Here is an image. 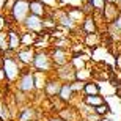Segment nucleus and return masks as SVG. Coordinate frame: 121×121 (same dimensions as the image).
<instances>
[{
  "instance_id": "aec40b11",
  "label": "nucleus",
  "mask_w": 121,
  "mask_h": 121,
  "mask_svg": "<svg viewBox=\"0 0 121 121\" xmlns=\"http://www.w3.org/2000/svg\"><path fill=\"white\" fill-rule=\"evenodd\" d=\"M61 117L66 121H76V110L74 108H66L61 112Z\"/></svg>"
},
{
  "instance_id": "f3484780",
  "label": "nucleus",
  "mask_w": 121,
  "mask_h": 121,
  "mask_svg": "<svg viewBox=\"0 0 121 121\" xmlns=\"http://www.w3.org/2000/svg\"><path fill=\"white\" fill-rule=\"evenodd\" d=\"M58 21H60L61 25H65V27H68V28H74V25H76V21H74L68 13L66 14L61 13V14H60V17H58Z\"/></svg>"
},
{
  "instance_id": "a878e982",
  "label": "nucleus",
  "mask_w": 121,
  "mask_h": 121,
  "mask_svg": "<svg viewBox=\"0 0 121 121\" xmlns=\"http://www.w3.org/2000/svg\"><path fill=\"white\" fill-rule=\"evenodd\" d=\"M117 69H118V71H121V52L117 55Z\"/></svg>"
},
{
  "instance_id": "20e7f679",
  "label": "nucleus",
  "mask_w": 121,
  "mask_h": 121,
  "mask_svg": "<svg viewBox=\"0 0 121 121\" xmlns=\"http://www.w3.org/2000/svg\"><path fill=\"white\" fill-rule=\"evenodd\" d=\"M50 60L49 55L44 54V52H41V54L35 55V60H33V65H35L39 71H49L50 69Z\"/></svg>"
},
{
  "instance_id": "412c9836",
  "label": "nucleus",
  "mask_w": 121,
  "mask_h": 121,
  "mask_svg": "<svg viewBox=\"0 0 121 121\" xmlns=\"http://www.w3.org/2000/svg\"><path fill=\"white\" fill-rule=\"evenodd\" d=\"M19 43H21L19 36L16 35L14 31H9V49H16L19 46Z\"/></svg>"
},
{
  "instance_id": "6e6552de",
  "label": "nucleus",
  "mask_w": 121,
  "mask_h": 121,
  "mask_svg": "<svg viewBox=\"0 0 121 121\" xmlns=\"http://www.w3.org/2000/svg\"><path fill=\"white\" fill-rule=\"evenodd\" d=\"M82 28L85 31V35L86 33H96V31H98V25H96V21H94L93 16H86V17L83 19Z\"/></svg>"
},
{
  "instance_id": "f257e3e1",
  "label": "nucleus",
  "mask_w": 121,
  "mask_h": 121,
  "mask_svg": "<svg viewBox=\"0 0 121 121\" xmlns=\"http://www.w3.org/2000/svg\"><path fill=\"white\" fill-rule=\"evenodd\" d=\"M28 11H30V3L27 0H16L13 5V17L17 21V22H22L25 21L28 16Z\"/></svg>"
},
{
  "instance_id": "393cba45",
  "label": "nucleus",
  "mask_w": 121,
  "mask_h": 121,
  "mask_svg": "<svg viewBox=\"0 0 121 121\" xmlns=\"http://www.w3.org/2000/svg\"><path fill=\"white\" fill-rule=\"evenodd\" d=\"M112 24H113V25H115V27H117V28H118V30H120V31H121V14H120V16H118V17H117V19H115V21H113V22H112Z\"/></svg>"
},
{
  "instance_id": "bb28decb",
  "label": "nucleus",
  "mask_w": 121,
  "mask_h": 121,
  "mask_svg": "<svg viewBox=\"0 0 121 121\" xmlns=\"http://www.w3.org/2000/svg\"><path fill=\"white\" fill-rule=\"evenodd\" d=\"M24 41H25V43H30V44H31V43H33V41H35V39H33V36L27 35V36H25V38H24Z\"/></svg>"
},
{
  "instance_id": "cd10ccee",
  "label": "nucleus",
  "mask_w": 121,
  "mask_h": 121,
  "mask_svg": "<svg viewBox=\"0 0 121 121\" xmlns=\"http://www.w3.org/2000/svg\"><path fill=\"white\" fill-rule=\"evenodd\" d=\"M3 27H5V17H2V16H0V31L3 30Z\"/></svg>"
},
{
  "instance_id": "2eb2a0df",
  "label": "nucleus",
  "mask_w": 121,
  "mask_h": 121,
  "mask_svg": "<svg viewBox=\"0 0 121 121\" xmlns=\"http://www.w3.org/2000/svg\"><path fill=\"white\" fill-rule=\"evenodd\" d=\"M85 43H86V46H90V47H96V46H99V43H101V36L98 35V31H96V33H86Z\"/></svg>"
},
{
  "instance_id": "a211bd4d",
  "label": "nucleus",
  "mask_w": 121,
  "mask_h": 121,
  "mask_svg": "<svg viewBox=\"0 0 121 121\" xmlns=\"http://www.w3.org/2000/svg\"><path fill=\"white\" fill-rule=\"evenodd\" d=\"M19 58L22 60L24 63H33V60H35V55H33V50H22V52H19Z\"/></svg>"
},
{
  "instance_id": "9b49d317",
  "label": "nucleus",
  "mask_w": 121,
  "mask_h": 121,
  "mask_svg": "<svg viewBox=\"0 0 121 121\" xmlns=\"http://www.w3.org/2000/svg\"><path fill=\"white\" fill-rule=\"evenodd\" d=\"M83 93L86 96H91V94H99L101 93V85L96 83V82H85V88H83Z\"/></svg>"
},
{
  "instance_id": "f8f14e48",
  "label": "nucleus",
  "mask_w": 121,
  "mask_h": 121,
  "mask_svg": "<svg viewBox=\"0 0 121 121\" xmlns=\"http://www.w3.org/2000/svg\"><path fill=\"white\" fill-rule=\"evenodd\" d=\"M30 13L36 14V16H44V13H46L44 3H41L39 0H33V2H30Z\"/></svg>"
},
{
  "instance_id": "7ed1b4c3",
  "label": "nucleus",
  "mask_w": 121,
  "mask_h": 121,
  "mask_svg": "<svg viewBox=\"0 0 121 121\" xmlns=\"http://www.w3.org/2000/svg\"><path fill=\"white\" fill-rule=\"evenodd\" d=\"M58 76L61 77L63 80H66V83H68V82L77 79V69L74 68V65L68 63V65H63L61 66V69L58 71Z\"/></svg>"
},
{
  "instance_id": "5701e85b",
  "label": "nucleus",
  "mask_w": 121,
  "mask_h": 121,
  "mask_svg": "<svg viewBox=\"0 0 121 121\" xmlns=\"http://www.w3.org/2000/svg\"><path fill=\"white\" fill-rule=\"evenodd\" d=\"M31 118H33V112L28 108V110H25V112H24L22 117H21V121H30Z\"/></svg>"
},
{
  "instance_id": "0eeeda50",
  "label": "nucleus",
  "mask_w": 121,
  "mask_h": 121,
  "mask_svg": "<svg viewBox=\"0 0 121 121\" xmlns=\"http://www.w3.org/2000/svg\"><path fill=\"white\" fill-rule=\"evenodd\" d=\"M3 66H5V76L8 77L9 80L16 79V76L19 74V68H17V65H16V61L6 58L3 61Z\"/></svg>"
},
{
  "instance_id": "4468645a",
  "label": "nucleus",
  "mask_w": 121,
  "mask_h": 121,
  "mask_svg": "<svg viewBox=\"0 0 121 121\" xmlns=\"http://www.w3.org/2000/svg\"><path fill=\"white\" fill-rule=\"evenodd\" d=\"M61 86L60 85V82H47V85H46V91L49 96H55V94H60V90H61Z\"/></svg>"
},
{
  "instance_id": "f03ea898",
  "label": "nucleus",
  "mask_w": 121,
  "mask_h": 121,
  "mask_svg": "<svg viewBox=\"0 0 121 121\" xmlns=\"http://www.w3.org/2000/svg\"><path fill=\"white\" fill-rule=\"evenodd\" d=\"M102 13H104L105 22L110 24L121 14V8H120V5H117V2H107V5H105Z\"/></svg>"
},
{
  "instance_id": "423d86ee",
  "label": "nucleus",
  "mask_w": 121,
  "mask_h": 121,
  "mask_svg": "<svg viewBox=\"0 0 121 121\" xmlns=\"http://www.w3.org/2000/svg\"><path fill=\"white\" fill-rule=\"evenodd\" d=\"M52 60H54L55 65H58V66H63V65H68V52L66 49H63V47H57V49L52 52Z\"/></svg>"
},
{
  "instance_id": "c85d7f7f",
  "label": "nucleus",
  "mask_w": 121,
  "mask_h": 121,
  "mask_svg": "<svg viewBox=\"0 0 121 121\" xmlns=\"http://www.w3.org/2000/svg\"><path fill=\"white\" fill-rule=\"evenodd\" d=\"M50 121H65V120H61V118H54V120H50Z\"/></svg>"
},
{
  "instance_id": "dca6fc26",
  "label": "nucleus",
  "mask_w": 121,
  "mask_h": 121,
  "mask_svg": "<svg viewBox=\"0 0 121 121\" xmlns=\"http://www.w3.org/2000/svg\"><path fill=\"white\" fill-rule=\"evenodd\" d=\"M68 14H69L76 22H77V21H82V22H83V19L86 17V14L83 13V9H82V8H79V9H77V8H69V9H68Z\"/></svg>"
},
{
  "instance_id": "ddd939ff",
  "label": "nucleus",
  "mask_w": 121,
  "mask_h": 121,
  "mask_svg": "<svg viewBox=\"0 0 121 121\" xmlns=\"http://www.w3.org/2000/svg\"><path fill=\"white\" fill-rule=\"evenodd\" d=\"M72 93H74V90H72V86H71V83H65V85L61 86V90H60V99L61 101H71V98H72Z\"/></svg>"
},
{
  "instance_id": "1a4fd4ad",
  "label": "nucleus",
  "mask_w": 121,
  "mask_h": 121,
  "mask_svg": "<svg viewBox=\"0 0 121 121\" xmlns=\"http://www.w3.org/2000/svg\"><path fill=\"white\" fill-rule=\"evenodd\" d=\"M105 101H104V98L101 96V94H91V96H83V104L85 105H90V107H98V105H101V104H104Z\"/></svg>"
},
{
  "instance_id": "6ab92c4d",
  "label": "nucleus",
  "mask_w": 121,
  "mask_h": 121,
  "mask_svg": "<svg viewBox=\"0 0 121 121\" xmlns=\"http://www.w3.org/2000/svg\"><path fill=\"white\" fill-rule=\"evenodd\" d=\"M94 112L98 113L99 117H105V115L110 113V107H108L107 102H104V104H101V105H98V107H94Z\"/></svg>"
},
{
  "instance_id": "39448f33",
  "label": "nucleus",
  "mask_w": 121,
  "mask_h": 121,
  "mask_svg": "<svg viewBox=\"0 0 121 121\" xmlns=\"http://www.w3.org/2000/svg\"><path fill=\"white\" fill-rule=\"evenodd\" d=\"M25 25H27V28H30V30H33V31H41V28L44 27V22L41 21L39 16L30 14V16H27V19H25Z\"/></svg>"
},
{
  "instance_id": "4be33fe9",
  "label": "nucleus",
  "mask_w": 121,
  "mask_h": 121,
  "mask_svg": "<svg viewBox=\"0 0 121 121\" xmlns=\"http://www.w3.org/2000/svg\"><path fill=\"white\" fill-rule=\"evenodd\" d=\"M91 5H93L94 11H104L105 5H107V0H90Z\"/></svg>"
},
{
  "instance_id": "b1692460",
  "label": "nucleus",
  "mask_w": 121,
  "mask_h": 121,
  "mask_svg": "<svg viewBox=\"0 0 121 121\" xmlns=\"http://www.w3.org/2000/svg\"><path fill=\"white\" fill-rule=\"evenodd\" d=\"M6 47H9V43H6V39H5V35H2V33H0V49L6 50Z\"/></svg>"
},
{
  "instance_id": "9d476101",
  "label": "nucleus",
  "mask_w": 121,
  "mask_h": 121,
  "mask_svg": "<svg viewBox=\"0 0 121 121\" xmlns=\"http://www.w3.org/2000/svg\"><path fill=\"white\" fill-rule=\"evenodd\" d=\"M21 90L22 91H31L33 88H35V77L31 76V74H25V76L22 77V80H21Z\"/></svg>"
}]
</instances>
